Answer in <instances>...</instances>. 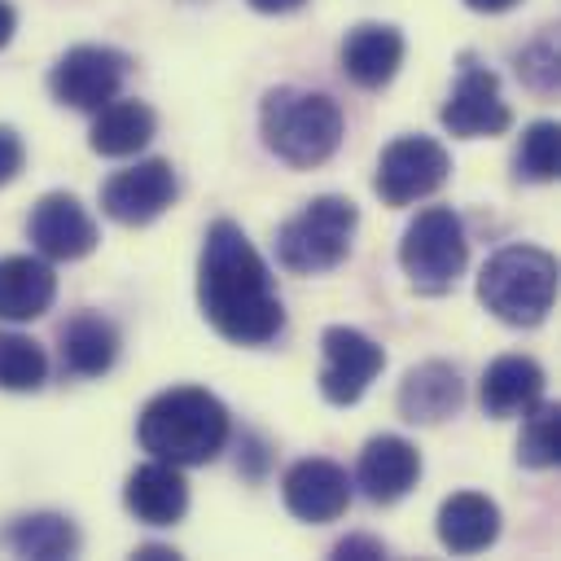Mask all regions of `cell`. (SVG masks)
<instances>
[{
	"label": "cell",
	"instance_id": "cell-1",
	"mask_svg": "<svg viewBox=\"0 0 561 561\" xmlns=\"http://www.w3.org/2000/svg\"><path fill=\"white\" fill-rule=\"evenodd\" d=\"M197 307L237 346H267L285 329V307L254 241L232 219H215L197 259Z\"/></svg>",
	"mask_w": 561,
	"mask_h": 561
},
{
	"label": "cell",
	"instance_id": "cell-2",
	"mask_svg": "<svg viewBox=\"0 0 561 561\" xmlns=\"http://www.w3.org/2000/svg\"><path fill=\"white\" fill-rule=\"evenodd\" d=\"M232 434V416L219 394L202 386H171L153 394L136 421V438L153 460L197 469L210 465Z\"/></svg>",
	"mask_w": 561,
	"mask_h": 561
},
{
	"label": "cell",
	"instance_id": "cell-3",
	"mask_svg": "<svg viewBox=\"0 0 561 561\" xmlns=\"http://www.w3.org/2000/svg\"><path fill=\"white\" fill-rule=\"evenodd\" d=\"M346 131L342 105L311 88H267L259 105V136L285 167H320L337 153Z\"/></svg>",
	"mask_w": 561,
	"mask_h": 561
},
{
	"label": "cell",
	"instance_id": "cell-4",
	"mask_svg": "<svg viewBox=\"0 0 561 561\" xmlns=\"http://www.w3.org/2000/svg\"><path fill=\"white\" fill-rule=\"evenodd\" d=\"M478 298L495 320L513 329H535L557 302V259L539 245H504L482 263Z\"/></svg>",
	"mask_w": 561,
	"mask_h": 561
},
{
	"label": "cell",
	"instance_id": "cell-5",
	"mask_svg": "<svg viewBox=\"0 0 561 561\" xmlns=\"http://www.w3.org/2000/svg\"><path fill=\"white\" fill-rule=\"evenodd\" d=\"M355 228H359V206L342 193H320L276 228V263L294 276L333 272L351 254Z\"/></svg>",
	"mask_w": 561,
	"mask_h": 561
},
{
	"label": "cell",
	"instance_id": "cell-6",
	"mask_svg": "<svg viewBox=\"0 0 561 561\" xmlns=\"http://www.w3.org/2000/svg\"><path fill=\"white\" fill-rule=\"evenodd\" d=\"M469 263V237L451 206H425L403 228L399 267L416 294H447Z\"/></svg>",
	"mask_w": 561,
	"mask_h": 561
},
{
	"label": "cell",
	"instance_id": "cell-7",
	"mask_svg": "<svg viewBox=\"0 0 561 561\" xmlns=\"http://www.w3.org/2000/svg\"><path fill=\"white\" fill-rule=\"evenodd\" d=\"M127 70H131L127 53H118L110 44H75L48 70V92H53L57 105L96 114L101 105H110L123 92Z\"/></svg>",
	"mask_w": 561,
	"mask_h": 561
},
{
	"label": "cell",
	"instance_id": "cell-8",
	"mask_svg": "<svg viewBox=\"0 0 561 561\" xmlns=\"http://www.w3.org/2000/svg\"><path fill=\"white\" fill-rule=\"evenodd\" d=\"M451 175V158L447 149L434 140V136H394L381 158H377V175H373V188L386 206H412V202H425L430 193H438Z\"/></svg>",
	"mask_w": 561,
	"mask_h": 561
},
{
	"label": "cell",
	"instance_id": "cell-9",
	"mask_svg": "<svg viewBox=\"0 0 561 561\" xmlns=\"http://www.w3.org/2000/svg\"><path fill=\"white\" fill-rule=\"evenodd\" d=\"M443 127L460 140H473V136H504L513 127V110L508 101L500 96V79L495 70H486L478 57H460V75L438 110Z\"/></svg>",
	"mask_w": 561,
	"mask_h": 561
},
{
	"label": "cell",
	"instance_id": "cell-10",
	"mask_svg": "<svg viewBox=\"0 0 561 561\" xmlns=\"http://www.w3.org/2000/svg\"><path fill=\"white\" fill-rule=\"evenodd\" d=\"M175 193H180L175 167L167 158H140L101 184V210L123 228H145L171 210Z\"/></svg>",
	"mask_w": 561,
	"mask_h": 561
},
{
	"label": "cell",
	"instance_id": "cell-11",
	"mask_svg": "<svg viewBox=\"0 0 561 561\" xmlns=\"http://www.w3.org/2000/svg\"><path fill=\"white\" fill-rule=\"evenodd\" d=\"M320 351H324V364H320V394L324 403L333 408H351L364 399V390L377 381V373L386 368V351L351 329V324H329L320 333Z\"/></svg>",
	"mask_w": 561,
	"mask_h": 561
},
{
	"label": "cell",
	"instance_id": "cell-12",
	"mask_svg": "<svg viewBox=\"0 0 561 561\" xmlns=\"http://www.w3.org/2000/svg\"><path fill=\"white\" fill-rule=\"evenodd\" d=\"M26 237L35 245V254L53 259V263H75V259H88L96 250V224L92 215L83 210V202L75 193H44L35 206H31V219H26Z\"/></svg>",
	"mask_w": 561,
	"mask_h": 561
},
{
	"label": "cell",
	"instance_id": "cell-13",
	"mask_svg": "<svg viewBox=\"0 0 561 561\" xmlns=\"http://www.w3.org/2000/svg\"><path fill=\"white\" fill-rule=\"evenodd\" d=\"M351 478L342 465L324 460V456H307L298 465L285 469L280 478V495H285V508L298 517V522H311V526H324V522H337L346 508H351Z\"/></svg>",
	"mask_w": 561,
	"mask_h": 561
},
{
	"label": "cell",
	"instance_id": "cell-14",
	"mask_svg": "<svg viewBox=\"0 0 561 561\" xmlns=\"http://www.w3.org/2000/svg\"><path fill=\"white\" fill-rule=\"evenodd\" d=\"M421 482V451L399 434H373L355 460V486L373 504H399Z\"/></svg>",
	"mask_w": 561,
	"mask_h": 561
},
{
	"label": "cell",
	"instance_id": "cell-15",
	"mask_svg": "<svg viewBox=\"0 0 561 561\" xmlns=\"http://www.w3.org/2000/svg\"><path fill=\"white\" fill-rule=\"evenodd\" d=\"M403 53H408V44H403L399 26H390V22H359V26L346 31V39L337 48V61H342V75L355 88L377 92V88H386L399 75Z\"/></svg>",
	"mask_w": 561,
	"mask_h": 561
},
{
	"label": "cell",
	"instance_id": "cell-16",
	"mask_svg": "<svg viewBox=\"0 0 561 561\" xmlns=\"http://www.w3.org/2000/svg\"><path fill=\"white\" fill-rule=\"evenodd\" d=\"M399 416L408 425H438L465 408V381L460 368L447 359H425L403 373L399 381Z\"/></svg>",
	"mask_w": 561,
	"mask_h": 561
},
{
	"label": "cell",
	"instance_id": "cell-17",
	"mask_svg": "<svg viewBox=\"0 0 561 561\" xmlns=\"http://www.w3.org/2000/svg\"><path fill=\"white\" fill-rule=\"evenodd\" d=\"M123 504L136 522L145 526H175L184 513H188V482H184V469L180 465H167V460H145L127 473V486H123Z\"/></svg>",
	"mask_w": 561,
	"mask_h": 561
},
{
	"label": "cell",
	"instance_id": "cell-18",
	"mask_svg": "<svg viewBox=\"0 0 561 561\" xmlns=\"http://www.w3.org/2000/svg\"><path fill=\"white\" fill-rule=\"evenodd\" d=\"M118 329L110 316L101 311H75L61 329H57V359H61V373L70 377H105L118 359Z\"/></svg>",
	"mask_w": 561,
	"mask_h": 561
},
{
	"label": "cell",
	"instance_id": "cell-19",
	"mask_svg": "<svg viewBox=\"0 0 561 561\" xmlns=\"http://www.w3.org/2000/svg\"><path fill=\"white\" fill-rule=\"evenodd\" d=\"M57 298V276L44 254H9L0 259V320L26 324L39 320Z\"/></svg>",
	"mask_w": 561,
	"mask_h": 561
},
{
	"label": "cell",
	"instance_id": "cell-20",
	"mask_svg": "<svg viewBox=\"0 0 561 561\" xmlns=\"http://www.w3.org/2000/svg\"><path fill=\"white\" fill-rule=\"evenodd\" d=\"M543 368L530 359V355H500L486 364L482 373V386H478V403L486 416L495 421H508V416H522L530 403L543 399Z\"/></svg>",
	"mask_w": 561,
	"mask_h": 561
},
{
	"label": "cell",
	"instance_id": "cell-21",
	"mask_svg": "<svg viewBox=\"0 0 561 561\" xmlns=\"http://www.w3.org/2000/svg\"><path fill=\"white\" fill-rule=\"evenodd\" d=\"M434 530H438V543L456 557L486 552L500 539V508H495V500H486L478 491H456L438 504Z\"/></svg>",
	"mask_w": 561,
	"mask_h": 561
},
{
	"label": "cell",
	"instance_id": "cell-22",
	"mask_svg": "<svg viewBox=\"0 0 561 561\" xmlns=\"http://www.w3.org/2000/svg\"><path fill=\"white\" fill-rule=\"evenodd\" d=\"M153 136H158V114L145 101H136V96H114L110 105L96 110L92 131H88V145L101 158H131Z\"/></svg>",
	"mask_w": 561,
	"mask_h": 561
},
{
	"label": "cell",
	"instance_id": "cell-23",
	"mask_svg": "<svg viewBox=\"0 0 561 561\" xmlns=\"http://www.w3.org/2000/svg\"><path fill=\"white\" fill-rule=\"evenodd\" d=\"M79 526L66 513H26L4 530V548L31 561H61L79 552Z\"/></svg>",
	"mask_w": 561,
	"mask_h": 561
},
{
	"label": "cell",
	"instance_id": "cell-24",
	"mask_svg": "<svg viewBox=\"0 0 561 561\" xmlns=\"http://www.w3.org/2000/svg\"><path fill=\"white\" fill-rule=\"evenodd\" d=\"M513 175L526 184H552L561 175V127L552 118H539L522 131L513 153Z\"/></svg>",
	"mask_w": 561,
	"mask_h": 561
},
{
	"label": "cell",
	"instance_id": "cell-25",
	"mask_svg": "<svg viewBox=\"0 0 561 561\" xmlns=\"http://www.w3.org/2000/svg\"><path fill=\"white\" fill-rule=\"evenodd\" d=\"M517 460L526 469H552L561 460V408L557 403H530L522 412V434H517Z\"/></svg>",
	"mask_w": 561,
	"mask_h": 561
},
{
	"label": "cell",
	"instance_id": "cell-26",
	"mask_svg": "<svg viewBox=\"0 0 561 561\" xmlns=\"http://www.w3.org/2000/svg\"><path fill=\"white\" fill-rule=\"evenodd\" d=\"M48 377V355L26 333H0V390L26 394L39 390Z\"/></svg>",
	"mask_w": 561,
	"mask_h": 561
},
{
	"label": "cell",
	"instance_id": "cell-27",
	"mask_svg": "<svg viewBox=\"0 0 561 561\" xmlns=\"http://www.w3.org/2000/svg\"><path fill=\"white\" fill-rule=\"evenodd\" d=\"M513 66H517V79H522L526 88H535L539 96H552V92H557V39H552V26L539 31V35L513 57Z\"/></svg>",
	"mask_w": 561,
	"mask_h": 561
},
{
	"label": "cell",
	"instance_id": "cell-28",
	"mask_svg": "<svg viewBox=\"0 0 561 561\" xmlns=\"http://www.w3.org/2000/svg\"><path fill=\"white\" fill-rule=\"evenodd\" d=\"M333 557L337 561H386V543L373 535H346L333 543Z\"/></svg>",
	"mask_w": 561,
	"mask_h": 561
},
{
	"label": "cell",
	"instance_id": "cell-29",
	"mask_svg": "<svg viewBox=\"0 0 561 561\" xmlns=\"http://www.w3.org/2000/svg\"><path fill=\"white\" fill-rule=\"evenodd\" d=\"M22 162H26V145H22V136H18L13 127L0 123V188H4L9 180H18Z\"/></svg>",
	"mask_w": 561,
	"mask_h": 561
},
{
	"label": "cell",
	"instance_id": "cell-30",
	"mask_svg": "<svg viewBox=\"0 0 561 561\" xmlns=\"http://www.w3.org/2000/svg\"><path fill=\"white\" fill-rule=\"evenodd\" d=\"M131 557H136V561H175L180 552H175V548H162V543H140Z\"/></svg>",
	"mask_w": 561,
	"mask_h": 561
},
{
	"label": "cell",
	"instance_id": "cell-31",
	"mask_svg": "<svg viewBox=\"0 0 561 561\" xmlns=\"http://www.w3.org/2000/svg\"><path fill=\"white\" fill-rule=\"evenodd\" d=\"M13 31H18V13H13L9 0H0V48L13 39Z\"/></svg>",
	"mask_w": 561,
	"mask_h": 561
},
{
	"label": "cell",
	"instance_id": "cell-32",
	"mask_svg": "<svg viewBox=\"0 0 561 561\" xmlns=\"http://www.w3.org/2000/svg\"><path fill=\"white\" fill-rule=\"evenodd\" d=\"M302 4L307 0H250V9H259V13H294Z\"/></svg>",
	"mask_w": 561,
	"mask_h": 561
},
{
	"label": "cell",
	"instance_id": "cell-33",
	"mask_svg": "<svg viewBox=\"0 0 561 561\" xmlns=\"http://www.w3.org/2000/svg\"><path fill=\"white\" fill-rule=\"evenodd\" d=\"M473 13H504V9H513V4H522V0H465Z\"/></svg>",
	"mask_w": 561,
	"mask_h": 561
}]
</instances>
